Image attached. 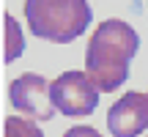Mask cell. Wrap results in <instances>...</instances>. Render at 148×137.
<instances>
[{
	"mask_svg": "<svg viewBox=\"0 0 148 137\" xmlns=\"http://www.w3.org/2000/svg\"><path fill=\"white\" fill-rule=\"evenodd\" d=\"M107 129L112 137H140L148 129V93L129 90L107 112Z\"/></svg>",
	"mask_w": 148,
	"mask_h": 137,
	"instance_id": "5",
	"label": "cell"
},
{
	"mask_svg": "<svg viewBox=\"0 0 148 137\" xmlns=\"http://www.w3.org/2000/svg\"><path fill=\"white\" fill-rule=\"evenodd\" d=\"M99 93L101 90L93 85V79L82 71H63L58 79H52V101L69 118L90 115L99 104Z\"/></svg>",
	"mask_w": 148,
	"mask_h": 137,
	"instance_id": "3",
	"label": "cell"
},
{
	"mask_svg": "<svg viewBox=\"0 0 148 137\" xmlns=\"http://www.w3.org/2000/svg\"><path fill=\"white\" fill-rule=\"evenodd\" d=\"M140 36L123 19H104L93 30L85 49V74L101 93L118 90L129 77V63L137 55Z\"/></svg>",
	"mask_w": 148,
	"mask_h": 137,
	"instance_id": "1",
	"label": "cell"
},
{
	"mask_svg": "<svg viewBox=\"0 0 148 137\" xmlns=\"http://www.w3.org/2000/svg\"><path fill=\"white\" fill-rule=\"evenodd\" d=\"M63 137H101L93 126H71Z\"/></svg>",
	"mask_w": 148,
	"mask_h": 137,
	"instance_id": "8",
	"label": "cell"
},
{
	"mask_svg": "<svg viewBox=\"0 0 148 137\" xmlns=\"http://www.w3.org/2000/svg\"><path fill=\"white\" fill-rule=\"evenodd\" d=\"M3 137H44V132L38 129V123L30 121V118L8 115L3 121Z\"/></svg>",
	"mask_w": 148,
	"mask_h": 137,
	"instance_id": "7",
	"label": "cell"
},
{
	"mask_svg": "<svg viewBox=\"0 0 148 137\" xmlns=\"http://www.w3.org/2000/svg\"><path fill=\"white\" fill-rule=\"evenodd\" d=\"M25 19L33 36L52 44H71L93 19L88 0H25Z\"/></svg>",
	"mask_w": 148,
	"mask_h": 137,
	"instance_id": "2",
	"label": "cell"
},
{
	"mask_svg": "<svg viewBox=\"0 0 148 137\" xmlns=\"http://www.w3.org/2000/svg\"><path fill=\"white\" fill-rule=\"evenodd\" d=\"M5 25V49H3V60L5 63H14L22 52H25V36H22V27L16 25V19L11 14L3 16Z\"/></svg>",
	"mask_w": 148,
	"mask_h": 137,
	"instance_id": "6",
	"label": "cell"
},
{
	"mask_svg": "<svg viewBox=\"0 0 148 137\" xmlns=\"http://www.w3.org/2000/svg\"><path fill=\"white\" fill-rule=\"evenodd\" d=\"M8 99L14 104V110L25 112L33 121H49L55 115V101H52V82H47V77L41 74L25 71L11 82Z\"/></svg>",
	"mask_w": 148,
	"mask_h": 137,
	"instance_id": "4",
	"label": "cell"
}]
</instances>
